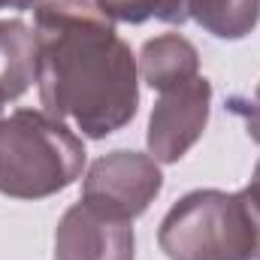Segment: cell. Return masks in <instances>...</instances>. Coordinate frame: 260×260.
Returning a JSON list of instances; mask_svg holds the SVG:
<instances>
[{"instance_id":"cell-12","label":"cell","mask_w":260,"mask_h":260,"mask_svg":"<svg viewBox=\"0 0 260 260\" xmlns=\"http://www.w3.org/2000/svg\"><path fill=\"white\" fill-rule=\"evenodd\" d=\"M239 194H242L248 212H251V221H254V227H257V239H260V160H257V167H254V176H251L248 188L239 191ZM257 260H260V251H257Z\"/></svg>"},{"instance_id":"cell-2","label":"cell","mask_w":260,"mask_h":260,"mask_svg":"<svg viewBox=\"0 0 260 260\" xmlns=\"http://www.w3.org/2000/svg\"><path fill=\"white\" fill-rule=\"evenodd\" d=\"M85 167V142L61 118L18 109L0 121V194L43 200L70 188Z\"/></svg>"},{"instance_id":"cell-11","label":"cell","mask_w":260,"mask_h":260,"mask_svg":"<svg viewBox=\"0 0 260 260\" xmlns=\"http://www.w3.org/2000/svg\"><path fill=\"white\" fill-rule=\"evenodd\" d=\"M227 109L245 121L248 136L260 145V82L251 94H236V97H230V100H227Z\"/></svg>"},{"instance_id":"cell-6","label":"cell","mask_w":260,"mask_h":260,"mask_svg":"<svg viewBox=\"0 0 260 260\" xmlns=\"http://www.w3.org/2000/svg\"><path fill=\"white\" fill-rule=\"evenodd\" d=\"M136 239L130 221L76 203L64 212L55 230V260H133Z\"/></svg>"},{"instance_id":"cell-1","label":"cell","mask_w":260,"mask_h":260,"mask_svg":"<svg viewBox=\"0 0 260 260\" xmlns=\"http://www.w3.org/2000/svg\"><path fill=\"white\" fill-rule=\"evenodd\" d=\"M37 91L49 115L70 118L91 139L133 121L136 58L94 0H46L34 12Z\"/></svg>"},{"instance_id":"cell-13","label":"cell","mask_w":260,"mask_h":260,"mask_svg":"<svg viewBox=\"0 0 260 260\" xmlns=\"http://www.w3.org/2000/svg\"><path fill=\"white\" fill-rule=\"evenodd\" d=\"M43 0H0V9H27V6H40Z\"/></svg>"},{"instance_id":"cell-9","label":"cell","mask_w":260,"mask_h":260,"mask_svg":"<svg viewBox=\"0 0 260 260\" xmlns=\"http://www.w3.org/2000/svg\"><path fill=\"white\" fill-rule=\"evenodd\" d=\"M188 18L218 40H242L260 21V0H188Z\"/></svg>"},{"instance_id":"cell-4","label":"cell","mask_w":260,"mask_h":260,"mask_svg":"<svg viewBox=\"0 0 260 260\" xmlns=\"http://www.w3.org/2000/svg\"><path fill=\"white\" fill-rule=\"evenodd\" d=\"M160 188L164 173L151 154L118 148L91 164L82 185V203L94 206L103 215L133 221L154 203Z\"/></svg>"},{"instance_id":"cell-3","label":"cell","mask_w":260,"mask_h":260,"mask_svg":"<svg viewBox=\"0 0 260 260\" xmlns=\"http://www.w3.org/2000/svg\"><path fill=\"white\" fill-rule=\"evenodd\" d=\"M157 245L170 260H257V227L242 194L200 188L160 221Z\"/></svg>"},{"instance_id":"cell-7","label":"cell","mask_w":260,"mask_h":260,"mask_svg":"<svg viewBox=\"0 0 260 260\" xmlns=\"http://www.w3.org/2000/svg\"><path fill=\"white\" fill-rule=\"evenodd\" d=\"M139 70L154 91H167L179 82L200 76V52L182 34H160L142 46Z\"/></svg>"},{"instance_id":"cell-14","label":"cell","mask_w":260,"mask_h":260,"mask_svg":"<svg viewBox=\"0 0 260 260\" xmlns=\"http://www.w3.org/2000/svg\"><path fill=\"white\" fill-rule=\"evenodd\" d=\"M3 106H6V100L0 97V121H3Z\"/></svg>"},{"instance_id":"cell-8","label":"cell","mask_w":260,"mask_h":260,"mask_svg":"<svg viewBox=\"0 0 260 260\" xmlns=\"http://www.w3.org/2000/svg\"><path fill=\"white\" fill-rule=\"evenodd\" d=\"M37 76V40L34 27L21 18L0 21V97L18 100Z\"/></svg>"},{"instance_id":"cell-10","label":"cell","mask_w":260,"mask_h":260,"mask_svg":"<svg viewBox=\"0 0 260 260\" xmlns=\"http://www.w3.org/2000/svg\"><path fill=\"white\" fill-rule=\"evenodd\" d=\"M97 6L124 24H142L148 18H160L167 24L188 21V0H97Z\"/></svg>"},{"instance_id":"cell-5","label":"cell","mask_w":260,"mask_h":260,"mask_svg":"<svg viewBox=\"0 0 260 260\" xmlns=\"http://www.w3.org/2000/svg\"><path fill=\"white\" fill-rule=\"evenodd\" d=\"M157 94L160 97L148 118V151L160 164H176L194 148L206 130L212 85L206 76H194Z\"/></svg>"}]
</instances>
